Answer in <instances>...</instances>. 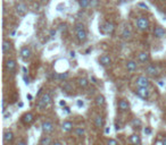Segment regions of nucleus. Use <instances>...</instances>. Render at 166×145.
I'll use <instances>...</instances> for the list:
<instances>
[{
  "label": "nucleus",
  "instance_id": "nucleus-1",
  "mask_svg": "<svg viewBox=\"0 0 166 145\" xmlns=\"http://www.w3.org/2000/svg\"><path fill=\"white\" fill-rule=\"evenodd\" d=\"M74 32H75V39L79 43L82 44L88 41V31L83 23H76L74 25Z\"/></svg>",
  "mask_w": 166,
  "mask_h": 145
},
{
  "label": "nucleus",
  "instance_id": "nucleus-2",
  "mask_svg": "<svg viewBox=\"0 0 166 145\" xmlns=\"http://www.w3.org/2000/svg\"><path fill=\"white\" fill-rule=\"evenodd\" d=\"M52 103V97L49 92H44L39 97L37 102V109L39 111H44L47 108H49Z\"/></svg>",
  "mask_w": 166,
  "mask_h": 145
},
{
  "label": "nucleus",
  "instance_id": "nucleus-3",
  "mask_svg": "<svg viewBox=\"0 0 166 145\" xmlns=\"http://www.w3.org/2000/svg\"><path fill=\"white\" fill-rule=\"evenodd\" d=\"M115 28H116V26H115L113 22L105 21L102 22L101 24H99V32L102 35H112V34H114Z\"/></svg>",
  "mask_w": 166,
  "mask_h": 145
},
{
  "label": "nucleus",
  "instance_id": "nucleus-4",
  "mask_svg": "<svg viewBox=\"0 0 166 145\" xmlns=\"http://www.w3.org/2000/svg\"><path fill=\"white\" fill-rule=\"evenodd\" d=\"M135 26L140 32H147L150 28V21L146 16H140L135 19Z\"/></svg>",
  "mask_w": 166,
  "mask_h": 145
},
{
  "label": "nucleus",
  "instance_id": "nucleus-5",
  "mask_svg": "<svg viewBox=\"0 0 166 145\" xmlns=\"http://www.w3.org/2000/svg\"><path fill=\"white\" fill-rule=\"evenodd\" d=\"M15 12L19 17H25L29 12V7L24 1H16L15 2Z\"/></svg>",
  "mask_w": 166,
  "mask_h": 145
},
{
  "label": "nucleus",
  "instance_id": "nucleus-6",
  "mask_svg": "<svg viewBox=\"0 0 166 145\" xmlns=\"http://www.w3.org/2000/svg\"><path fill=\"white\" fill-rule=\"evenodd\" d=\"M146 75L148 76H151V77H157V76H159V67L158 65L156 63H148L147 66H146V69H145Z\"/></svg>",
  "mask_w": 166,
  "mask_h": 145
},
{
  "label": "nucleus",
  "instance_id": "nucleus-7",
  "mask_svg": "<svg viewBox=\"0 0 166 145\" xmlns=\"http://www.w3.org/2000/svg\"><path fill=\"white\" fill-rule=\"evenodd\" d=\"M134 94L142 100H148L151 95V91L149 88H138L134 90Z\"/></svg>",
  "mask_w": 166,
  "mask_h": 145
},
{
  "label": "nucleus",
  "instance_id": "nucleus-8",
  "mask_svg": "<svg viewBox=\"0 0 166 145\" xmlns=\"http://www.w3.org/2000/svg\"><path fill=\"white\" fill-rule=\"evenodd\" d=\"M34 120H35V117H34L33 112L31 111H26L21 116V122L24 126H31Z\"/></svg>",
  "mask_w": 166,
  "mask_h": 145
},
{
  "label": "nucleus",
  "instance_id": "nucleus-9",
  "mask_svg": "<svg viewBox=\"0 0 166 145\" xmlns=\"http://www.w3.org/2000/svg\"><path fill=\"white\" fill-rule=\"evenodd\" d=\"M41 130L43 134H51L55 130V125L49 119H44L41 121Z\"/></svg>",
  "mask_w": 166,
  "mask_h": 145
},
{
  "label": "nucleus",
  "instance_id": "nucleus-10",
  "mask_svg": "<svg viewBox=\"0 0 166 145\" xmlns=\"http://www.w3.org/2000/svg\"><path fill=\"white\" fill-rule=\"evenodd\" d=\"M19 57L23 61H29L32 58V49L29 45L22 47L19 50Z\"/></svg>",
  "mask_w": 166,
  "mask_h": 145
},
{
  "label": "nucleus",
  "instance_id": "nucleus-11",
  "mask_svg": "<svg viewBox=\"0 0 166 145\" xmlns=\"http://www.w3.org/2000/svg\"><path fill=\"white\" fill-rule=\"evenodd\" d=\"M135 85L138 88H149L150 86V79L148 75H140L135 78Z\"/></svg>",
  "mask_w": 166,
  "mask_h": 145
},
{
  "label": "nucleus",
  "instance_id": "nucleus-12",
  "mask_svg": "<svg viewBox=\"0 0 166 145\" xmlns=\"http://www.w3.org/2000/svg\"><path fill=\"white\" fill-rule=\"evenodd\" d=\"M131 108V104L126 99L120 98L117 99V110L120 112H127Z\"/></svg>",
  "mask_w": 166,
  "mask_h": 145
},
{
  "label": "nucleus",
  "instance_id": "nucleus-13",
  "mask_svg": "<svg viewBox=\"0 0 166 145\" xmlns=\"http://www.w3.org/2000/svg\"><path fill=\"white\" fill-rule=\"evenodd\" d=\"M5 70L8 72H14L17 68V61L14 58H9L5 61V66H3Z\"/></svg>",
  "mask_w": 166,
  "mask_h": 145
},
{
  "label": "nucleus",
  "instance_id": "nucleus-14",
  "mask_svg": "<svg viewBox=\"0 0 166 145\" xmlns=\"http://www.w3.org/2000/svg\"><path fill=\"white\" fill-rule=\"evenodd\" d=\"M97 60H98L99 65L102 67H109V66H112V63H113L112 57L109 54H101V56H99Z\"/></svg>",
  "mask_w": 166,
  "mask_h": 145
},
{
  "label": "nucleus",
  "instance_id": "nucleus-15",
  "mask_svg": "<svg viewBox=\"0 0 166 145\" xmlns=\"http://www.w3.org/2000/svg\"><path fill=\"white\" fill-rule=\"evenodd\" d=\"M153 35L156 39H163V38L166 36V30L163 26H160V25H156L153 28Z\"/></svg>",
  "mask_w": 166,
  "mask_h": 145
},
{
  "label": "nucleus",
  "instance_id": "nucleus-16",
  "mask_svg": "<svg viewBox=\"0 0 166 145\" xmlns=\"http://www.w3.org/2000/svg\"><path fill=\"white\" fill-rule=\"evenodd\" d=\"M14 49V43L10 41L9 39H5L3 40V54H9Z\"/></svg>",
  "mask_w": 166,
  "mask_h": 145
},
{
  "label": "nucleus",
  "instance_id": "nucleus-17",
  "mask_svg": "<svg viewBox=\"0 0 166 145\" xmlns=\"http://www.w3.org/2000/svg\"><path fill=\"white\" fill-rule=\"evenodd\" d=\"M137 61L140 63H143V65L149 63V61H150V53L147 51L139 52L138 56H137Z\"/></svg>",
  "mask_w": 166,
  "mask_h": 145
},
{
  "label": "nucleus",
  "instance_id": "nucleus-18",
  "mask_svg": "<svg viewBox=\"0 0 166 145\" xmlns=\"http://www.w3.org/2000/svg\"><path fill=\"white\" fill-rule=\"evenodd\" d=\"M15 139V134L13 133L10 129H6L3 132V141L5 144H12Z\"/></svg>",
  "mask_w": 166,
  "mask_h": 145
},
{
  "label": "nucleus",
  "instance_id": "nucleus-19",
  "mask_svg": "<svg viewBox=\"0 0 166 145\" xmlns=\"http://www.w3.org/2000/svg\"><path fill=\"white\" fill-rule=\"evenodd\" d=\"M60 88H62V91L65 92V93L71 94V93H73V91H74V85L72 84L71 82L64 81V82H62V84H60Z\"/></svg>",
  "mask_w": 166,
  "mask_h": 145
},
{
  "label": "nucleus",
  "instance_id": "nucleus-20",
  "mask_svg": "<svg viewBox=\"0 0 166 145\" xmlns=\"http://www.w3.org/2000/svg\"><path fill=\"white\" fill-rule=\"evenodd\" d=\"M125 68L129 72H134L138 70V61L137 60H127L125 62Z\"/></svg>",
  "mask_w": 166,
  "mask_h": 145
},
{
  "label": "nucleus",
  "instance_id": "nucleus-21",
  "mask_svg": "<svg viewBox=\"0 0 166 145\" xmlns=\"http://www.w3.org/2000/svg\"><path fill=\"white\" fill-rule=\"evenodd\" d=\"M93 125L97 129H101L105 127V118L101 115H97L93 119Z\"/></svg>",
  "mask_w": 166,
  "mask_h": 145
},
{
  "label": "nucleus",
  "instance_id": "nucleus-22",
  "mask_svg": "<svg viewBox=\"0 0 166 145\" xmlns=\"http://www.w3.org/2000/svg\"><path fill=\"white\" fill-rule=\"evenodd\" d=\"M62 129L65 133H71V132H74V124L71 120H64L62 122Z\"/></svg>",
  "mask_w": 166,
  "mask_h": 145
},
{
  "label": "nucleus",
  "instance_id": "nucleus-23",
  "mask_svg": "<svg viewBox=\"0 0 166 145\" xmlns=\"http://www.w3.org/2000/svg\"><path fill=\"white\" fill-rule=\"evenodd\" d=\"M129 143L132 145H141L142 143V139H141V136L139 134H131L129 136Z\"/></svg>",
  "mask_w": 166,
  "mask_h": 145
},
{
  "label": "nucleus",
  "instance_id": "nucleus-24",
  "mask_svg": "<svg viewBox=\"0 0 166 145\" xmlns=\"http://www.w3.org/2000/svg\"><path fill=\"white\" fill-rule=\"evenodd\" d=\"M75 83H76V85L80 88H86L88 85H89V79L84 77V76H80V77H77L75 79Z\"/></svg>",
  "mask_w": 166,
  "mask_h": 145
},
{
  "label": "nucleus",
  "instance_id": "nucleus-25",
  "mask_svg": "<svg viewBox=\"0 0 166 145\" xmlns=\"http://www.w3.org/2000/svg\"><path fill=\"white\" fill-rule=\"evenodd\" d=\"M93 101H95V104L97 107H104L105 104H106V98H105V95L101 93L97 94Z\"/></svg>",
  "mask_w": 166,
  "mask_h": 145
},
{
  "label": "nucleus",
  "instance_id": "nucleus-26",
  "mask_svg": "<svg viewBox=\"0 0 166 145\" xmlns=\"http://www.w3.org/2000/svg\"><path fill=\"white\" fill-rule=\"evenodd\" d=\"M52 143H54V141L51 139L49 134H43L40 137V141H39L40 145H52Z\"/></svg>",
  "mask_w": 166,
  "mask_h": 145
},
{
  "label": "nucleus",
  "instance_id": "nucleus-27",
  "mask_svg": "<svg viewBox=\"0 0 166 145\" xmlns=\"http://www.w3.org/2000/svg\"><path fill=\"white\" fill-rule=\"evenodd\" d=\"M121 35H122V38L125 40H130L131 38H132L133 33H132V30H131V27L130 26H125L122 30V33H121Z\"/></svg>",
  "mask_w": 166,
  "mask_h": 145
},
{
  "label": "nucleus",
  "instance_id": "nucleus-28",
  "mask_svg": "<svg viewBox=\"0 0 166 145\" xmlns=\"http://www.w3.org/2000/svg\"><path fill=\"white\" fill-rule=\"evenodd\" d=\"M68 76H70V72L66 70V72H56L55 74V77L56 79H58V81H67Z\"/></svg>",
  "mask_w": 166,
  "mask_h": 145
},
{
  "label": "nucleus",
  "instance_id": "nucleus-29",
  "mask_svg": "<svg viewBox=\"0 0 166 145\" xmlns=\"http://www.w3.org/2000/svg\"><path fill=\"white\" fill-rule=\"evenodd\" d=\"M131 127H133L134 129H139L142 127V121L139 118H133L131 120Z\"/></svg>",
  "mask_w": 166,
  "mask_h": 145
},
{
  "label": "nucleus",
  "instance_id": "nucleus-30",
  "mask_svg": "<svg viewBox=\"0 0 166 145\" xmlns=\"http://www.w3.org/2000/svg\"><path fill=\"white\" fill-rule=\"evenodd\" d=\"M74 134H75L76 137H82V136H84V134H86V129H84L83 127H76V128L74 129Z\"/></svg>",
  "mask_w": 166,
  "mask_h": 145
},
{
  "label": "nucleus",
  "instance_id": "nucleus-31",
  "mask_svg": "<svg viewBox=\"0 0 166 145\" xmlns=\"http://www.w3.org/2000/svg\"><path fill=\"white\" fill-rule=\"evenodd\" d=\"M79 7L81 9H88L90 7V0H79Z\"/></svg>",
  "mask_w": 166,
  "mask_h": 145
},
{
  "label": "nucleus",
  "instance_id": "nucleus-32",
  "mask_svg": "<svg viewBox=\"0 0 166 145\" xmlns=\"http://www.w3.org/2000/svg\"><path fill=\"white\" fill-rule=\"evenodd\" d=\"M7 108H8V102L5 97H3V100H1V113H6L7 111Z\"/></svg>",
  "mask_w": 166,
  "mask_h": 145
},
{
  "label": "nucleus",
  "instance_id": "nucleus-33",
  "mask_svg": "<svg viewBox=\"0 0 166 145\" xmlns=\"http://www.w3.org/2000/svg\"><path fill=\"white\" fill-rule=\"evenodd\" d=\"M58 30L60 31L62 33H66V32H67V30H68L67 24H66V23H62V24H59Z\"/></svg>",
  "mask_w": 166,
  "mask_h": 145
},
{
  "label": "nucleus",
  "instance_id": "nucleus-34",
  "mask_svg": "<svg viewBox=\"0 0 166 145\" xmlns=\"http://www.w3.org/2000/svg\"><path fill=\"white\" fill-rule=\"evenodd\" d=\"M106 145H120L115 138H107L106 139Z\"/></svg>",
  "mask_w": 166,
  "mask_h": 145
},
{
  "label": "nucleus",
  "instance_id": "nucleus-35",
  "mask_svg": "<svg viewBox=\"0 0 166 145\" xmlns=\"http://www.w3.org/2000/svg\"><path fill=\"white\" fill-rule=\"evenodd\" d=\"M41 5H42V3H40L39 1H34V2H33V8H34V10H35V12L40 10Z\"/></svg>",
  "mask_w": 166,
  "mask_h": 145
},
{
  "label": "nucleus",
  "instance_id": "nucleus-36",
  "mask_svg": "<svg viewBox=\"0 0 166 145\" xmlns=\"http://www.w3.org/2000/svg\"><path fill=\"white\" fill-rule=\"evenodd\" d=\"M23 79H24V83L26 85L30 84V77H29V75L26 74V72H24V75H23Z\"/></svg>",
  "mask_w": 166,
  "mask_h": 145
},
{
  "label": "nucleus",
  "instance_id": "nucleus-37",
  "mask_svg": "<svg viewBox=\"0 0 166 145\" xmlns=\"http://www.w3.org/2000/svg\"><path fill=\"white\" fill-rule=\"evenodd\" d=\"M15 145H28V142H26L24 138H19L18 141L16 142Z\"/></svg>",
  "mask_w": 166,
  "mask_h": 145
},
{
  "label": "nucleus",
  "instance_id": "nucleus-38",
  "mask_svg": "<svg viewBox=\"0 0 166 145\" xmlns=\"http://www.w3.org/2000/svg\"><path fill=\"white\" fill-rule=\"evenodd\" d=\"M56 34H57V30H55V28H52V30H50V34L49 36L51 38V39H54L56 36Z\"/></svg>",
  "mask_w": 166,
  "mask_h": 145
},
{
  "label": "nucleus",
  "instance_id": "nucleus-39",
  "mask_svg": "<svg viewBox=\"0 0 166 145\" xmlns=\"http://www.w3.org/2000/svg\"><path fill=\"white\" fill-rule=\"evenodd\" d=\"M76 104H77V107H79V108H81V107L84 106V102H83L82 100H77V101H76Z\"/></svg>",
  "mask_w": 166,
  "mask_h": 145
},
{
  "label": "nucleus",
  "instance_id": "nucleus-40",
  "mask_svg": "<svg viewBox=\"0 0 166 145\" xmlns=\"http://www.w3.org/2000/svg\"><path fill=\"white\" fill-rule=\"evenodd\" d=\"M143 132H145V134H147V135H150V134H151V129L149 128V127H146Z\"/></svg>",
  "mask_w": 166,
  "mask_h": 145
},
{
  "label": "nucleus",
  "instance_id": "nucleus-41",
  "mask_svg": "<svg viewBox=\"0 0 166 145\" xmlns=\"http://www.w3.org/2000/svg\"><path fill=\"white\" fill-rule=\"evenodd\" d=\"M37 1H39V2L42 3V5H47V3L49 2L50 0H37Z\"/></svg>",
  "mask_w": 166,
  "mask_h": 145
},
{
  "label": "nucleus",
  "instance_id": "nucleus-42",
  "mask_svg": "<svg viewBox=\"0 0 166 145\" xmlns=\"http://www.w3.org/2000/svg\"><path fill=\"white\" fill-rule=\"evenodd\" d=\"M52 145H64L60 141H54V143H52Z\"/></svg>",
  "mask_w": 166,
  "mask_h": 145
},
{
  "label": "nucleus",
  "instance_id": "nucleus-43",
  "mask_svg": "<svg viewBox=\"0 0 166 145\" xmlns=\"http://www.w3.org/2000/svg\"><path fill=\"white\" fill-rule=\"evenodd\" d=\"M10 112L9 113H3V119H8V117H10Z\"/></svg>",
  "mask_w": 166,
  "mask_h": 145
},
{
  "label": "nucleus",
  "instance_id": "nucleus-44",
  "mask_svg": "<svg viewBox=\"0 0 166 145\" xmlns=\"http://www.w3.org/2000/svg\"><path fill=\"white\" fill-rule=\"evenodd\" d=\"M162 145H166V135L163 137V139H162Z\"/></svg>",
  "mask_w": 166,
  "mask_h": 145
},
{
  "label": "nucleus",
  "instance_id": "nucleus-45",
  "mask_svg": "<svg viewBox=\"0 0 166 145\" xmlns=\"http://www.w3.org/2000/svg\"><path fill=\"white\" fill-rule=\"evenodd\" d=\"M59 104H60L62 107H65V106H66V102H65V101H60V102H59Z\"/></svg>",
  "mask_w": 166,
  "mask_h": 145
},
{
  "label": "nucleus",
  "instance_id": "nucleus-46",
  "mask_svg": "<svg viewBox=\"0 0 166 145\" xmlns=\"http://www.w3.org/2000/svg\"><path fill=\"white\" fill-rule=\"evenodd\" d=\"M70 54H71V57H72V58L75 57V52H74V51H71V52H70Z\"/></svg>",
  "mask_w": 166,
  "mask_h": 145
},
{
  "label": "nucleus",
  "instance_id": "nucleus-47",
  "mask_svg": "<svg viewBox=\"0 0 166 145\" xmlns=\"http://www.w3.org/2000/svg\"><path fill=\"white\" fill-rule=\"evenodd\" d=\"M25 1H33V0H25Z\"/></svg>",
  "mask_w": 166,
  "mask_h": 145
},
{
  "label": "nucleus",
  "instance_id": "nucleus-48",
  "mask_svg": "<svg viewBox=\"0 0 166 145\" xmlns=\"http://www.w3.org/2000/svg\"><path fill=\"white\" fill-rule=\"evenodd\" d=\"M157 1H163V0H157Z\"/></svg>",
  "mask_w": 166,
  "mask_h": 145
}]
</instances>
